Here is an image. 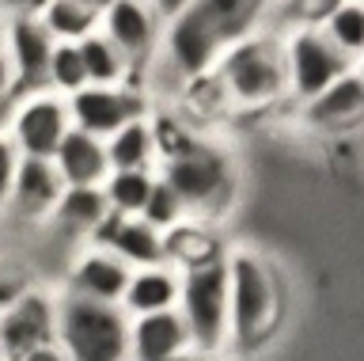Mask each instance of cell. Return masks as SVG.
I'll list each match as a JSON object with an SVG mask.
<instances>
[{
    "label": "cell",
    "instance_id": "obj_6",
    "mask_svg": "<svg viewBox=\"0 0 364 361\" xmlns=\"http://www.w3.org/2000/svg\"><path fill=\"white\" fill-rule=\"evenodd\" d=\"M292 118L307 137L349 141L364 133V65H353L307 103H292Z\"/></svg>",
    "mask_w": 364,
    "mask_h": 361
},
{
    "label": "cell",
    "instance_id": "obj_9",
    "mask_svg": "<svg viewBox=\"0 0 364 361\" xmlns=\"http://www.w3.org/2000/svg\"><path fill=\"white\" fill-rule=\"evenodd\" d=\"M152 107V95L136 84H84L80 92L68 95L73 126L99 141H107L110 133H118L136 118H148Z\"/></svg>",
    "mask_w": 364,
    "mask_h": 361
},
{
    "label": "cell",
    "instance_id": "obj_12",
    "mask_svg": "<svg viewBox=\"0 0 364 361\" xmlns=\"http://www.w3.org/2000/svg\"><path fill=\"white\" fill-rule=\"evenodd\" d=\"M220 50H224V42L216 38V31L205 23V16L193 4L182 8V12H175V16H167L159 58H164L182 80L209 73L216 65V58H220Z\"/></svg>",
    "mask_w": 364,
    "mask_h": 361
},
{
    "label": "cell",
    "instance_id": "obj_38",
    "mask_svg": "<svg viewBox=\"0 0 364 361\" xmlns=\"http://www.w3.org/2000/svg\"><path fill=\"white\" fill-rule=\"evenodd\" d=\"M360 65H364V61H360Z\"/></svg>",
    "mask_w": 364,
    "mask_h": 361
},
{
    "label": "cell",
    "instance_id": "obj_10",
    "mask_svg": "<svg viewBox=\"0 0 364 361\" xmlns=\"http://www.w3.org/2000/svg\"><path fill=\"white\" fill-rule=\"evenodd\" d=\"M164 27H167V16L159 12L156 0H114L107 12L99 16V31L110 42H118V50L136 65L141 84L148 76V65L159 58ZM144 92H148V88H144Z\"/></svg>",
    "mask_w": 364,
    "mask_h": 361
},
{
    "label": "cell",
    "instance_id": "obj_25",
    "mask_svg": "<svg viewBox=\"0 0 364 361\" xmlns=\"http://www.w3.org/2000/svg\"><path fill=\"white\" fill-rule=\"evenodd\" d=\"M38 19L57 42H84L91 31H99V12H91L80 0H50Z\"/></svg>",
    "mask_w": 364,
    "mask_h": 361
},
{
    "label": "cell",
    "instance_id": "obj_15",
    "mask_svg": "<svg viewBox=\"0 0 364 361\" xmlns=\"http://www.w3.org/2000/svg\"><path fill=\"white\" fill-rule=\"evenodd\" d=\"M0 27H4V46L19 80V95L46 88V69H50L57 38L42 27V19H31V16H8L0 19Z\"/></svg>",
    "mask_w": 364,
    "mask_h": 361
},
{
    "label": "cell",
    "instance_id": "obj_34",
    "mask_svg": "<svg viewBox=\"0 0 364 361\" xmlns=\"http://www.w3.org/2000/svg\"><path fill=\"white\" fill-rule=\"evenodd\" d=\"M19 361H68V354H65V346L53 338V342H42V346L27 350V354H23Z\"/></svg>",
    "mask_w": 364,
    "mask_h": 361
},
{
    "label": "cell",
    "instance_id": "obj_11",
    "mask_svg": "<svg viewBox=\"0 0 364 361\" xmlns=\"http://www.w3.org/2000/svg\"><path fill=\"white\" fill-rule=\"evenodd\" d=\"M57 338V289L34 286L0 312V361H19L27 350Z\"/></svg>",
    "mask_w": 364,
    "mask_h": 361
},
{
    "label": "cell",
    "instance_id": "obj_14",
    "mask_svg": "<svg viewBox=\"0 0 364 361\" xmlns=\"http://www.w3.org/2000/svg\"><path fill=\"white\" fill-rule=\"evenodd\" d=\"M129 274H133V270L125 266L122 258L110 251V247H102V244H80L57 289L76 293V297H87V300L122 304V293H125V286H129Z\"/></svg>",
    "mask_w": 364,
    "mask_h": 361
},
{
    "label": "cell",
    "instance_id": "obj_26",
    "mask_svg": "<svg viewBox=\"0 0 364 361\" xmlns=\"http://www.w3.org/2000/svg\"><path fill=\"white\" fill-rule=\"evenodd\" d=\"M338 4H346V0H273L266 27L281 31V35L300 27H323Z\"/></svg>",
    "mask_w": 364,
    "mask_h": 361
},
{
    "label": "cell",
    "instance_id": "obj_37",
    "mask_svg": "<svg viewBox=\"0 0 364 361\" xmlns=\"http://www.w3.org/2000/svg\"><path fill=\"white\" fill-rule=\"evenodd\" d=\"M80 4H87L91 12H99V16H102V12H107V8L114 4V0H80Z\"/></svg>",
    "mask_w": 364,
    "mask_h": 361
},
{
    "label": "cell",
    "instance_id": "obj_35",
    "mask_svg": "<svg viewBox=\"0 0 364 361\" xmlns=\"http://www.w3.org/2000/svg\"><path fill=\"white\" fill-rule=\"evenodd\" d=\"M156 4H159V12H164V16H175V12H182V8H190L193 0H156Z\"/></svg>",
    "mask_w": 364,
    "mask_h": 361
},
{
    "label": "cell",
    "instance_id": "obj_4",
    "mask_svg": "<svg viewBox=\"0 0 364 361\" xmlns=\"http://www.w3.org/2000/svg\"><path fill=\"white\" fill-rule=\"evenodd\" d=\"M57 342L68 361H129V315L122 304L57 289Z\"/></svg>",
    "mask_w": 364,
    "mask_h": 361
},
{
    "label": "cell",
    "instance_id": "obj_21",
    "mask_svg": "<svg viewBox=\"0 0 364 361\" xmlns=\"http://www.w3.org/2000/svg\"><path fill=\"white\" fill-rule=\"evenodd\" d=\"M53 164L61 172L65 187H102L110 175V156L107 141L91 137L84 130H68V137L61 141V149L53 152Z\"/></svg>",
    "mask_w": 364,
    "mask_h": 361
},
{
    "label": "cell",
    "instance_id": "obj_33",
    "mask_svg": "<svg viewBox=\"0 0 364 361\" xmlns=\"http://www.w3.org/2000/svg\"><path fill=\"white\" fill-rule=\"evenodd\" d=\"M46 4H50V0H0V19H8V16H31V19H38L46 12Z\"/></svg>",
    "mask_w": 364,
    "mask_h": 361
},
{
    "label": "cell",
    "instance_id": "obj_20",
    "mask_svg": "<svg viewBox=\"0 0 364 361\" xmlns=\"http://www.w3.org/2000/svg\"><path fill=\"white\" fill-rule=\"evenodd\" d=\"M178 293H182V270L171 263H156V266H141L129 274V286L122 293V308L125 315H152V312H167L178 308Z\"/></svg>",
    "mask_w": 364,
    "mask_h": 361
},
{
    "label": "cell",
    "instance_id": "obj_13",
    "mask_svg": "<svg viewBox=\"0 0 364 361\" xmlns=\"http://www.w3.org/2000/svg\"><path fill=\"white\" fill-rule=\"evenodd\" d=\"M61 190H65V179H61L53 160L23 156L19 172H16V183H11V190H8V202L0 209H4L11 221L27 224V229H38V224H50Z\"/></svg>",
    "mask_w": 364,
    "mask_h": 361
},
{
    "label": "cell",
    "instance_id": "obj_19",
    "mask_svg": "<svg viewBox=\"0 0 364 361\" xmlns=\"http://www.w3.org/2000/svg\"><path fill=\"white\" fill-rule=\"evenodd\" d=\"M224 236H220V224L213 221H201V217H186L178 221L175 229L164 232V251H167V263L175 270H193V266H209V263H220L228 255Z\"/></svg>",
    "mask_w": 364,
    "mask_h": 361
},
{
    "label": "cell",
    "instance_id": "obj_32",
    "mask_svg": "<svg viewBox=\"0 0 364 361\" xmlns=\"http://www.w3.org/2000/svg\"><path fill=\"white\" fill-rule=\"evenodd\" d=\"M19 160H23V152L16 149V141L0 130V206L8 202V190H11V183H16Z\"/></svg>",
    "mask_w": 364,
    "mask_h": 361
},
{
    "label": "cell",
    "instance_id": "obj_1",
    "mask_svg": "<svg viewBox=\"0 0 364 361\" xmlns=\"http://www.w3.org/2000/svg\"><path fill=\"white\" fill-rule=\"evenodd\" d=\"M228 270V312H232V338L228 354L255 357L281 335L289 315V281L281 266L255 244H232L224 255Z\"/></svg>",
    "mask_w": 364,
    "mask_h": 361
},
{
    "label": "cell",
    "instance_id": "obj_36",
    "mask_svg": "<svg viewBox=\"0 0 364 361\" xmlns=\"http://www.w3.org/2000/svg\"><path fill=\"white\" fill-rule=\"evenodd\" d=\"M167 361H213V357H205V354H198V350H182V354H175V357H167Z\"/></svg>",
    "mask_w": 364,
    "mask_h": 361
},
{
    "label": "cell",
    "instance_id": "obj_29",
    "mask_svg": "<svg viewBox=\"0 0 364 361\" xmlns=\"http://www.w3.org/2000/svg\"><path fill=\"white\" fill-rule=\"evenodd\" d=\"M38 286V274H34L31 263H23L16 251H0V312L11 308L23 293H31Z\"/></svg>",
    "mask_w": 364,
    "mask_h": 361
},
{
    "label": "cell",
    "instance_id": "obj_28",
    "mask_svg": "<svg viewBox=\"0 0 364 361\" xmlns=\"http://www.w3.org/2000/svg\"><path fill=\"white\" fill-rule=\"evenodd\" d=\"M87 84V69H84V53H80V42H57L50 69H46V88L57 95H73Z\"/></svg>",
    "mask_w": 364,
    "mask_h": 361
},
{
    "label": "cell",
    "instance_id": "obj_8",
    "mask_svg": "<svg viewBox=\"0 0 364 361\" xmlns=\"http://www.w3.org/2000/svg\"><path fill=\"white\" fill-rule=\"evenodd\" d=\"M68 130H73L68 99L50 92V88L23 92L8 115V126H4V133L16 141V149L23 156H42V160H53V152L61 149Z\"/></svg>",
    "mask_w": 364,
    "mask_h": 361
},
{
    "label": "cell",
    "instance_id": "obj_30",
    "mask_svg": "<svg viewBox=\"0 0 364 361\" xmlns=\"http://www.w3.org/2000/svg\"><path fill=\"white\" fill-rule=\"evenodd\" d=\"M141 217L148 221V224H156L159 232H167V229H175L178 221H186L190 213H186V206H182V198L171 190L164 179L156 175V187H152V198H148V206H144V213Z\"/></svg>",
    "mask_w": 364,
    "mask_h": 361
},
{
    "label": "cell",
    "instance_id": "obj_3",
    "mask_svg": "<svg viewBox=\"0 0 364 361\" xmlns=\"http://www.w3.org/2000/svg\"><path fill=\"white\" fill-rule=\"evenodd\" d=\"M159 179L182 198L190 217L213 224H220L239 198V164L216 133H205L186 152L164 160Z\"/></svg>",
    "mask_w": 364,
    "mask_h": 361
},
{
    "label": "cell",
    "instance_id": "obj_23",
    "mask_svg": "<svg viewBox=\"0 0 364 361\" xmlns=\"http://www.w3.org/2000/svg\"><path fill=\"white\" fill-rule=\"evenodd\" d=\"M80 53H84V69H87V84H141V73L136 65L118 50V42H110L102 31H91V35L80 42Z\"/></svg>",
    "mask_w": 364,
    "mask_h": 361
},
{
    "label": "cell",
    "instance_id": "obj_27",
    "mask_svg": "<svg viewBox=\"0 0 364 361\" xmlns=\"http://www.w3.org/2000/svg\"><path fill=\"white\" fill-rule=\"evenodd\" d=\"M326 38L346 53L349 61H364V0H346L323 23Z\"/></svg>",
    "mask_w": 364,
    "mask_h": 361
},
{
    "label": "cell",
    "instance_id": "obj_18",
    "mask_svg": "<svg viewBox=\"0 0 364 361\" xmlns=\"http://www.w3.org/2000/svg\"><path fill=\"white\" fill-rule=\"evenodd\" d=\"M110 202L102 194V187H65L61 198H57V209L50 217V229H57L65 240L91 244L95 232L102 229V221L110 217Z\"/></svg>",
    "mask_w": 364,
    "mask_h": 361
},
{
    "label": "cell",
    "instance_id": "obj_7",
    "mask_svg": "<svg viewBox=\"0 0 364 361\" xmlns=\"http://www.w3.org/2000/svg\"><path fill=\"white\" fill-rule=\"evenodd\" d=\"M284 69H289V99L292 103H307L323 88H330L341 73H349L353 65L334 42L326 38L323 27H300L284 31Z\"/></svg>",
    "mask_w": 364,
    "mask_h": 361
},
{
    "label": "cell",
    "instance_id": "obj_22",
    "mask_svg": "<svg viewBox=\"0 0 364 361\" xmlns=\"http://www.w3.org/2000/svg\"><path fill=\"white\" fill-rule=\"evenodd\" d=\"M107 156H110V172H159L152 115L129 122V126H122L118 133H110Z\"/></svg>",
    "mask_w": 364,
    "mask_h": 361
},
{
    "label": "cell",
    "instance_id": "obj_16",
    "mask_svg": "<svg viewBox=\"0 0 364 361\" xmlns=\"http://www.w3.org/2000/svg\"><path fill=\"white\" fill-rule=\"evenodd\" d=\"M91 244L110 247V251L118 255L129 270L167 263L164 232H159L156 224H148L144 217H122V213H110V217L102 221V229L95 232V240H91Z\"/></svg>",
    "mask_w": 364,
    "mask_h": 361
},
{
    "label": "cell",
    "instance_id": "obj_5",
    "mask_svg": "<svg viewBox=\"0 0 364 361\" xmlns=\"http://www.w3.org/2000/svg\"><path fill=\"white\" fill-rule=\"evenodd\" d=\"M178 315L186 320L190 342L205 357H224L232 338V312H228V270L224 258L209 266L182 270Z\"/></svg>",
    "mask_w": 364,
    "mask_h": 361
},
{
    "label": "cell",
    "instance_id": "obj_31",
    "mask_svg": "<svg viewBox=\"0 0 364 361\" xmlns=\"http://www.w3.org/2000/svg\"><path fill=\"white\" fill-rule=\"evenodd\" d=\"M19 99V80H16V69H11V58H8V46H4V27H0V130L8 126V115Z\"/></svg>",
    "mask_w": 364,
    "mask_h": 361
},
{
    "label": "cell",
    "instance_id": "obj_2",
    "mask_svg": "<svg viewBox=\"0 0 364 361\" xmlns=\"http://www.w3.org/2000/svg\"><path fill=\"white\" fill-rule=\"evenodd\" d=\"M232 115H273L292 107L289 99V69H284V38L273 27H258L250 35L232 38L213 65Z\"/></svg>",
    "mask_w": 364,
    "mask_h": 361
},
{
    "label": "cell",
    "instance_id": "obj_17",
    "mask_svg": "<svg viewBox=\"0 0 364 361\" xmlns=\"http://www.w3.org/2000/svg\"><path fill=\"white\" fill-rule=\"evenodd\" d=\"M182 350H193V342L178 308L129 320V361H167Z\"/></svg>",
    "mask_w": 364,
    "mask_h": 361
},
{
    "label": "cell",
    "instance_id": "obj_24",
    "mask_svg": "<svg viewBox=\"0 0 364 361\" xmlns=\"http://www.w3.org/2000/svg\"><path fill=\"white\" fill-rule=\"evenodd\" d=\"M159 172H110L107 183H102V194H107L110 209L122 213V217H141L148 198H152Z\"/></svg>",
    "mask_w": 364,
    "mask_h": 361
}]
</instances>
